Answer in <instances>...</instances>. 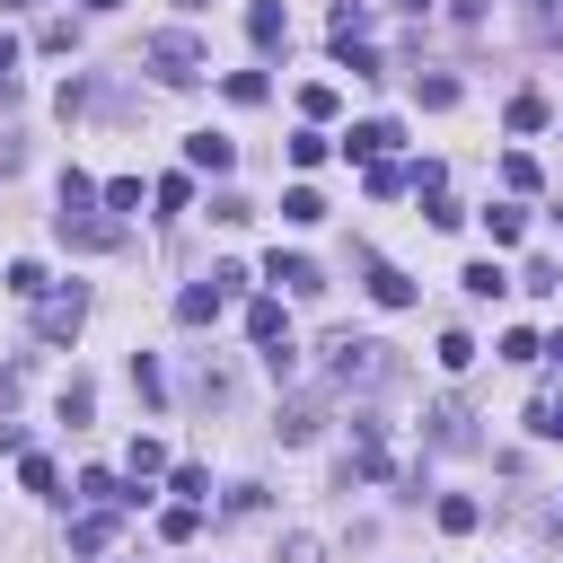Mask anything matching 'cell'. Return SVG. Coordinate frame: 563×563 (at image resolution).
Here are the masks:
<instances>
[{"instance_id": "6da1fadb", "label": "cell", "mask_w": 563, "mask_h": 563, "mask_svg": "<svg viewBox=\"0 0 563 563\" xmlns=\"http://www.w3.org/2000/svg\"><path fill=\"white\" fill-rule=\"evenodd\" d=\"M387 369H396V361H387L378 334H334V343H325V378H334V387H378Z\"/></svg>"}, {"instance_id": "7a4b0ae2", "label": "cell", "mask_w": 563, "mask_h": 563, "mask_svg": "<svg viewBox=\"0 0 563 563\" xmlns=\"http://www.w3.org/2000/svg\"><path fill=\"white\" fill-rule=\"evenodd\" d=\"M141 53H150V70H158L167 88H185V79H202V70H211V62H202V44H194L185 26H167V35H150Z\"/></svg>"}, {"instance_id": "3957f363", "label": "cell", "mask_w": 563, "mask_h": 563, "mask_svg": "<svg viewBox=\"0 0 563 563\" xmlns=\"http://www.w3.org/2000/svg\"><path fill=\"white\" fill-rule=\"evenodd\" d=\"M238 282H246L238 264H211L202 282H185V290H176V317H185V325H211V317L229 308V290H238Z\"/></svg>"}, {"instance_id": "277c9868", "label": "cell", "mask_w": 563, "mask_h": 563, "mask_svg": "<svg viewBox=\"0 0 563 563\" xmlns=\"http://www.w3.org/2000/svg\"><path fill=\"white\" fill-rule=\"evenodd\" d=\"M79 317H88V290H79V282H70V290H35V334H44V343H70Z\"/></svg>"}, {"instance_id": "5b68a950", "label": "cell", "mask_w": 563, "mask_h": 563, "mask_svg": "<svg viewBox=\"0 0 563 563\" xmlns=\"http://www.w3.org/2000/svg\"><path fill=\"white\" fill-rule=\"evenodd\" d=\"M264 282H282L290 299H317V290H325V273H317L308 255H282V246H273V264H264Z\"/></svg>"}, {"instance_id": "8992f818", "label": "cell", "mask_w": 563, "mask_h": 563, "mask_svg": "<svg viewBox=\"0 0 563 563\" xmlns=\"http://www.w3.org/2000/svg\"><path fill=\"white\" fill-rule=\"evenodd\" d=\"M185 158H194L202 176H229V167H238V141H229V132H194V141H185Z\"/></svg>"}, {"instance_id": "52a82bcc", "label": "cell", "mask_w": 563, "mask_h": 563, "mask_svg": "<svg viewBox=\"0 0 563 563\" xmlns=\"http://www.w3.org/2000/svg\"><path fill=\"white\" fill-rule=\"evenodd\" d=\"M79 501H97V510H132L141 493H123V475H114V466H88V475H79Z\"/></svg>"}, {"instance_id": "ba28073f", "label": "cell", "mask_w": 563, "mask_h": 563, "mask_svg": "<svg viewBox=\"0 0 563 563\" xmlns=\"http://www.w3.org/2000/svg\"><path fill=\"white\" fill-rule=\"evenodd\" d=\"M106 545H114V510H97V501H88V510L70 519V554H106Z\"/></svg>"}, {"instance_id": "9c48e42d", "label": "cell", "mask_w": 563, "mask_h": 563, "mask_svg": "<svg viewBox=\"0 0 563 563\" xmlns=\"http://www.w3.org/2000/svg\"><path fill=\"white\" fill-rule=\"evenodd\" d=\"M369 299H378V308H413V282H405L396 264H378V255H369Z\"/></svg>"}, {"instance_id": "30bf717a", "label": "cell", "mask_w": 563, "mask_h": 563, "mask_svg": "<svg viewBox=\"0 0 563 563\" xmlns=\"http://www.w3.org/2000/svg\"><path fill=\"white\" fill-rule=\"evenodd\" d=\"M343 150H352V158H387V150H396V123H352Z\"/></svg>"}, {"instance_id": "8fae6325", "label": "cell", "mask_w": 563, "mask_h": 563, "mask_svg": "<svg viewBox=\"0 0 563 563\" xmlns=\"http://www.w3.org/2000/svg\"><path fill=\"white\" fill-rule=\"evenodd\" d=\"M246 35H255V44H282V35H290L282 0H255V9H246Z\"/></svg>"}, {"instance_id": "7c38bea8", "label": "cell", "mask_w": 563, "mask_h": 563, "mask_svg": "<svg viewBox=\"0 0 563 563\" xmlns=\"http://www.w3.org/2000/svg\"><path fill=\"white\" fill-rule=\"evenodd\" d=\"M457 282H466V299H501V290H510V273H501L493 255H484V264H466Z\"/></svg>"}, {"instance_id": "4fadbf2b", "label": "cell", "mask_w": 563, "mask_h": 563, "mask_svg": "<svg viewBox=\"0 0 563 563\" xmlns=\"http://www.w3.org/2000/svg\"><path fill=\"white\" fill-rule=\"evenodd\" d=\"M246 334H255V343H282V334H290L282 299H255V308H246Z\"/></svg>"}, {"instance_id": "5bb4252c", "label": "cell", "mask_w": 563, "mask_h": 563, "mask_svg": "<svg viewBox=\"0 0 563 563\" xmlns=\"http://www.w3.org/2000/svg\"><path fill=\"white\" fill-rule=\"evenodd\" d=\"M317 422H325L317 396H290V405H282V440H317Z\"/></svg>"}, {"instance_id": "9a60e30c", "label": "cell", "mask_w": 563, "mask_h": 563, "mask_svg": "<svg viewBox=\"0 0 563 563\" xmlns=\"http://www.w3.org/2000/svg\"><path fill=\"white\" fill-rule=\"evenodd\" d=\"M545 123H554V106H545L537 88H528V97H510V132H545Z\"/></svg>"}, {"instance_id": "2e32d148", "label": "cell", "mask_w": 563, "mask_h": 563, "mask_svg": "<svg viewBox=\"0 0 563 563\" xmlns=\"http://www.w3.org/2000/svg\"><path fill=\"white\" fill-rule=\"evenodd\" d=\"M484 238H493V246H519V238H528V220H519L510 202H493V211H484Z\"/></svg>"}, {"instance_id": "e0dca14e", "label": "cell", "mask_w": 563, "mask_h": 563, "mask_svg": "<svg viewBox=\"0 0 563 563\" xmlns=\"http://www.w3.org/2000/svg\"><path fill=\"white\" fill-rule=\"evenodd\" d=\"M334 44H369V9H361V0L334 9Z\"/></svg>"}, {"instance_id": "ac0fdd59", "label": "cell", "mask_w": 563, "mask_h": 563, "mask_svg": "<svg viewBox=\"0 0 563 563\" xmlns=\"http://www.w3.org/2000/svg\"><path fill=\"white\" fill-rule=\"evenodd\" d=\"M501 185H510V194H537L545 176H537V158H528V150H510V158H501Z\"/></svg>"}, {"instance_id": "d6986e66", "label": "cell", "mask_w": 563, "mask_h": 563, "mask_svg": "<svg viewBox=\"0 0 563 563\" xmlns=\"http://www.w3.org/2000/svg\"><path fill=\"white\" fill-rule=\"evenodd\" d=\"M528 431H537V440H563V396H537V405H528Z\"/></svg>"}, {"instance_id": "ffe728a7", "label": "cell", "mask_w": 563, "mask_h": 563, "mask_svg": "<svg viewBox=\"0 0 563 563\" xmlns=\"http://www.w3.org/2000/svg\"><path fill=\"white\" fill-rule=\"evenodd\" d=\"M282 220H299V229H308V220H325V202H317L308 185H290V194H282Z\"/></svg>"}, {"instance_id": "44dd1931", "label": "cell", "mask_w": 563, "mask_h": 563, "mask_svg": "<svg viewBox=\"0 0 563 563\" xmlns=\"http://www.w3.org/2000/svg\"><path fill=\"white\" fill-rule=\"evenodd\" d=\"M62 238H79V246H106L114 229H106V220H88V211H62Z\"/></svg>"}, {"instance_id": "7402d4cb", "label": "cell", "mask_w": 563, "mask_h": 563, "mask_svg": "<svg viewBox=\"0 0 563 563\" xmlns=\"http://www.w3.org/2000/svg\"><path fill=\"white\" fill-rule=\"evenodd\" d=\"M35 290H44V264L18 255V264H9V299H35Z\"/></svg>"}, {"instance_id": "603a6c76", "label": "cell", "mask_w": 563, "mask_h": 563, "mask_svg": "<svg viewBox=\"0 0 563 563\" xmlns=\"http://www.w3.org/2000/svg\"><path fill=\"white\" fill-rule=\"evenodd\" d=\"M132 387H141V405H167V378H158V361H150V352L132 361Z\"/></svg>"}, {"instance_id": "cb8c5ba5", "label": "cell", "mask_w": 563, "mask_h": 563, "mask_svg": "<svg viewBox=\"0 0 563 563\" xmlns=\"http://www.w3.org/2000/svg\"><path fill=\"white\" fill-rule=\"evenodd\" d=\"M88 413H97V396H88V378H70V387H62V422H70V431H79V422H88Z\"/></svg>"}, {"instance_id": "d4e9b609", "label": "cell", "mask_w": 563, "mask_h": 563, "mask_svg": "<svg viewBox=\"0 0 563 563\" xmlns=\"http://www.w3.org/2000/svg\"><path fill=\"white\" fill-rule=\"evenodd\" d=\"M18 475H26V493H62V475H53V457H35V449L18 457Z\"/></svg>"}, {"instance_id": "484cf974", "label": "cell", "mask_w": 563, "mask_h": 563, "mask_svg": "<svg viewBox=\"0 0 563 563\" xmlns=\"http://www.w3.org/2000/svg\"><path fill=\"white\" fill-rule=\"evenodd\" d=\"M325 150H334V141H325V132H290V167H317V158H325Z\"/></svg>"}, {"instance_id": "4316f807", "label": "cell", "mask_w": 563, "mask_h": 563, "mask_svg": "<svg viewBox=\"0 0 563 563\" xmlns=\"http://www.w3.org/2000/svg\"><path fill=\"white\" fill-rule=\"evenodd\" d=\"M211 220H220V229H238V220H255V202H246V194H211Z\"/></svg>"}, {"instance_id": "83f0119b", "label": "cell", "mask_w": 563, "mask_h": 563, "mask_svg": "<svg viewBox=\"0 0 563 563\" xmlns=\"http://www.w3.org/2000/svg\"><path fill=\"white\" fill-rule=\"evenodd\" d=\"M440 528H449V537H466V528H475V501H466V493H449V501H440Z\"/></svg>"}, {"instance_id": "f1b7e54d", "label": "cell", "mask_w": 563, "mask_h": 563, "mask_svg": "<svg viewBox=\"0 0 563 563\" xmlns=\"http://www.w3.org/2000/svg\"><path fill=\"white\" fill-rule=\"evenodd\" d=\"M88 202H97V185H88V176L70 167V176H62V211H88Z\"/></svg>"}, {"instance_id": "f546056e", "label": "cell", "mask_w": 563, "mask_h": 563, "mask_svg": "<svg viewBox=\"0 0 563 563\" xmlns=\"http://www.w3.org/2000/svg\"><path fill=\"white\" fill-rule=\"evenodd\" d=\"M9 70H18V35H0V88H9Z\"/></svg>"}, {"instance_id": "4dcf8cb0", "label": "cell", "mask_w": 563, "mask_h": 563, "mask_svg": "<svg viewBox=\"0 0 563 563\" xmlns=\"http://www.w3.org/2000/svg\"><path fill=\"white\" fill-rule=\"evenodd\" d=\"M9 405H18V369H0V413H9Z\"/></svg>"}, {"instance_id": "1f68e13d", "label": "cell", "mask_w": 563, "mask_h": 563, "mask_svg": "<svg viewBox=\"0 0 563 563\" xmlns=\"http://www.w3.org/2000/svg\"><path fill=\"white\" fill-rule=\"evenodd\" d=\"M537 352H545V361H554V369H563V334H554V343H537Z\"/></svg>"}, {"instance_id": "d6a6232c", "label": "cell", "mask_w": 563, "mask_h": 563, "mask_svg": "<svg viewBox=\"0 0 563 563\" xmlns=\"http://www.w3.org/2000/svg\"><path fill=\"white\" fill-rule=\"evenodd\" d=\"M484 9H493V0H457V18H484Z\"/></svg>"}, {"instance_id": "836d02e7", "label": "cell", "mask_w": 563, "mask_h": 563, "mask_svg": "<svg viewBox=\"0 0 563 563\" xmlns=\"http://www.w3.org/2000/svg\"><path fill=\"white\" fill-rule=\"evenodd\" d=\"M396 9H413V18H422V9H431V0H396Z\"/></svg>"}, {"instance_id": "e575fe53", "label": "cell", "mask_w": 563, "mask_h": 563, "mask_svg": "<svg viewBox=\"0 0 563 563\" xmlns=\"http://www.w3.org/2000/svg\"><path fill=\"white\" fill-rule=\"evenodd\" d=\"M88 9H123V0H88Z\"/></svg>"}, {"instance_id": "d590c367", "label": "cell", "mask_w": 563, "mask_h": 563, "mask_svg": "<svg viewBox=\"0 0 563 563\" xmlns=\"http://www.w3.org/2000/svg\"><path fill=\"white\" fill-rule=\"evenodd\" d=\"M176 9H211V0H176Z\"/></svg>"}]
</instances>
